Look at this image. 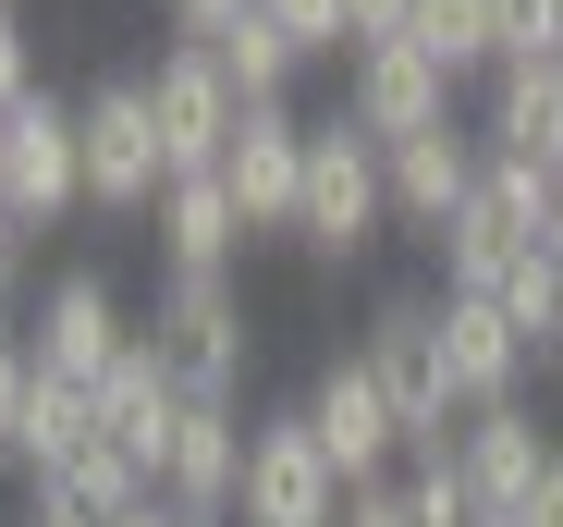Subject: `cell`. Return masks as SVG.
Segmentation results:
<instances>
[{"mask_svg": "<svg viewBox=\"0 0 563 527\" xmlns=\"http://www.w3.org/2000/svg\"><path fill=\"white\" fill-rule=\"evenodd\" d=\"M405 37H417L441 74H490V62H503V50H490V0H417Z\"/></svg>", "mask_w": 563, "mask_h": 527, "instance_id": "obj_20", "label": "cell"}, {"mask_svg": "<svg viewBox=\"0 0 563 527\" xmlns=\"http://www.w3.org/2000/svg\"><path fill=\"white\" fill-rule=\"evenodd\" d=\"M147 319L123 307V283L111 271H49L37 283V307H25V356L49 369V381H74V393H99L111 381V356L135 343Z\"/></svg>", "mask_w": 563, "mask_h": 527, "instance_id": "obj_5", "label": "cell"}, {"mask_svg": "<svg viewBox=\"0 0 563 527\" xmlns=\"http://www.w3.org/2000/svg\"><path fill=\"white\" fill-rule=\"evenodd\" d=\"M307 429H319V454L343 466V491H380L393 454H405V417H393V393H380L367 356H331V369L307 381Z\"/></svg>", "mask_w": 563, "mask_h": 527, "instance_id": "obj_10", "label": "cell"}, {"mask_svg": "<svg viewBox=\"0 0 563 527\" xmlns=\"http://www.w3.org/2000/svg\"><path fill=\"white\" fill-rule=\"evenodd\" d=\"M380 172H393V221H417L429 245L465 221V197H478V172H490V147L465 135V123H441V135H405V147H380Z\"/></svg>", "mask_w": 563, "mask_h": 527, "instance_id": "obj_14", "label": "cell"}, {"mask_svg": "<svg viewBox=\"0 0 563 527\" xmlns=\"http://www.w3.org/2000/svg\"><path fill=\"white\" fill-rule=\"evenodd\" d=\"M147 233H159V271H233V245H245V209L221 197V172H184V185H159Z\"/></svg>", "mask_w": 563, "mask_h": 527, "instance_id": "obj_18", "label": "cell"}, {"mask_svg": "<svg viewBox=\"0 0 563 527\" xmlns=\"http://www.w3.org/2000/svg\"><path fill=\"white\" fill-rule=\"evenodd\" d=\"M490 50H503V62H551V50H563V0H490ZM503 62H490V74H503Z\"/></svg>", "mask_w": 563, "mask_h": 527, "instance_id": "obj_23", "label": "cell"}, {"mask_svg": "<svg viewBox=\"0 0 563 527\" xmlns=\"http://www.w3.org/2000/svg\"><path fill=\"white\" fill-rule=\"evenodd\" d=\"M551 257H563V172H551Z\"/></svg>", "mask_w": 563, "mask_h": 527, "instance_id": "obj_34", "label": "cell"}, {"mask_svg": "<svg viewBox=\"0 0 563 527\" xmlns=\"http://www.w3.org/2000/svg\"><path fill=\"white\" fill-rule=\"evenodd\" d=\"M527 527H563V454H551V479H539V503H527Z\"/></svg>", "mask_w": 563, "mask_h": 527, "instance_id": "obj_33", "label": "cell"}, {"mask_svg": "<svg viewBox=\"0 0 563 527\" xmlns=\"http://www.w3.org/2000/svg\"><path fill=\"white\" fill-rule=\"evenodd\" d=\"M233 491H245V405H184L172 466H159V503H184V515H233Z\"/></svg>", "mask_w": 563, "mask_h": 527, "instance_id": "obj_17", "label": "cell"}, {"mask_svg": "<svg viewBox=\"0 0 563 527\" xmlns=\"http://www.w3.org/2000/svg\"><path fill=\"white\" fill-rule=\"evenodd\" d=\"M343 527H417V515H405V491L380 479V491H355V503H343Z\"/></svg>", "mask_w": 563, "mask_h": 527, "instance_id": "obj_30", "label": "cell"}, {"mask_svg": "<svg viewBox=\"0 0 563 527\" xmlns=\"http://www.w3.org/2000/svg\"><path fill=\"white\" fill-rule=\"evenodd\" d=\"M343 123H355L367 147L441 135V123H453V74H441L417 37H380V50H355V62H343Z\"/></svg>", "mask_w": 563, "mask_h": 527, "instance_id": "obj_9", "label": "cell"}, {"mask_svg": "<svg viewBox=\"0 0 563 527\" xmlns=\"http://www.w3.org/2000/svg\"><path fill=\"white\" fill-rule=\"evenodd\" d=\"M343 466L319 454V429H307V405H282V417H257L245 429V491H233V527H343Z\"/></svg>", "mask_w": 563, "mask_h": 527, "instance_id": "obj_4", "label": "cell"}, {"mask_svg": "<svg viewBox=\"0 0 563 527\" xmlns=\"http://www.w3.org/2000/svg\"><path fill=\"white\" fill-rule=\"evenodd\" d=\"M123 527H233V515H184V503H135Z\"/></svg>", "mask_w": 563, "mask_h": 527, "instance_id": "obj_32", "label": "cell"}, {"mask_svg": "<svg viewBox=\"0 0 563 527\" xmlns=\"http://www.w3.org/2000/svg\"><path fill=\"white\" fill-rule=\"evenodd\" d=\"M551 429L527 417V405H478L453 429V466H465V491H478V515H527L539 503V479H551Z\"/></svg>", "mask_w": 563, "mask_h": 527, "instance_id": "obj_13", "label": "cell"}, {"mask_svg": "<svg viewBox=\"0 0 563 527\" xmlns=\"http://www.w3.org/2000/svg\"><path fill=\"white\" fill-rule=\"evenodd\" d=\"M441 356H453L465 417H478V405H527V356H539V343H527L490 295H441Z\"/></svg>", "mask_w": 563, "mask_h": 527, "instance_id": "obj_15", "label": "cell"}, {"mask_svg": "<svg viewBox=\"0 0 563 527\" xmlns=\"http://www.w3.org/2000/svg\"><path fill=\"white\" fill-rule=\"evenodd\" d=\"M257 13H269L282 37H295L307 62H319V50H343V62H355V25H343V0H257Z\"/></svg>", "mask_w": 563, "mask_h": 527, "instance_id": "obj_24", "label": "cell"}, {"mask_svg": "<svg viewBox=\"0 0 563 527\" xmlns=\"http://www.w3.org/2000/svg\"><path fill=\"white\" fill-rule=\"evenodd\" d=\"M307 135H319V123H295V99L245 111V135H233V160H221V197L245 209V233H295V197H307Z\"/></svg>", "mask_w": 563, "mask_h": 527, "instance_id": "obj_11", "label": "cell"}, {"mask_svg": "<svg viewBox=\"0 0 563 527\" xmlns=\"http://www.w3.org/2000/svg\"><path fill=\"white\" fill-rule=\"evenodd\" d=\"M551 62H563V50H551Z\"/></svg>", "mask_w": 563, "mask_h": 527, "instance_id": "obj_38", "label": "cell"}, {"mask_svg": "<svg viewBox=\"0 0 563 527\" xmlns=\"http://www.w3.org/2000/svg\"><path fill=\"white\" fill-rule=\"evenodd\" d=\"M527 343H539V356H551V331H563V257L539 245V257H515V271H503V295H490Z\"/></svg>", "mask_w": 563, "mask_h": 527, "instance_id": "obj_21", "label": "cell"}, {"mask_svg": "<svg viewBox=\"0 0 563 527\" xmlns=\"http://www.w3.org/2000/svg\"><path fill=\"white\" fill-rule=\"evenodd\" d=\"M0 209H13L25 233H49V221L86 209V111L49 99V86L0 123Z\"/></svg>", "mask_w": 563, "mask_h": 527, "instance_id": "obj_7", "label": "cell"}, {"mask_svg": "<svg viewBox=\"0 0 563 527\" xmlns=\"http://www.w3.org/2000/svg\"><path fill=\"white\" fill-rule=\"evenodd\" d=\"M478 527H527V515H478Z\"/></svg>", "mask_w": 563, "mask_h": 527, "instance_id": "obj_35", "label": "cell"}, {"mask_svg": "<svg viewBox=\"0 0 563 527\" xmlns=\"http://www.w3.org/2000/svg\"><path fill=\"white\" fill-rule=\"evenodd\" d=\"M478 147L563 172V62H503V74L478 86Z\"/></svg>", "mask_w": 563, "mask_h": 527, "instance_id": "obj_16", "label": "cell"}, {"mask_svg": "<svg viewBox=\"0 0 563 527\" xmlns=\"http://www.w3.org/2000/svg\"><path fill=\"white\" fill-rule=\"evenodd\" d=\"M380 221H393V172H380V147H367L343 111L307 135V197H295V245L319 257V271H355L367 245H380Z\"/></svg>", "mask_w": 563, "mask_h": 527, "instance_id": "obj_2", "label": "cell"}, {"mask_svg": "<svg viewBox=\"0 0 563 527\" xmlns=\"http://www.w3.org/2000/svg\"><path fill=\"white\" fill-rule=\"evenodd\" d=\"M159 13H172V37H197V50H209V37H233V25L257 13V0H159Z\"/></svg>", "mask_w": 563, "mask_h": 527, "instance_id": "obj_28", "label": "cell"}, {"mask_svg": "<svg viewBox=\"0 0 563 527\" xmlns=\"http://www.w3.org/2000/svg\"><path fill=\"white\" fill-rule=\"evenodd\" d=\"M37 405V356H25V331H0V466H13V429Z\"/></svg>", "mask_w": 563, "mask_h": 527, "instance_id": "obj_25", "label": "cell"}, {"mask_svg": "<svg viewBox=\"0 0 563 527\" xmlns=\"http://www.w3.org/2000/svg\"><path fill=\"white\" fill-rule=\"evenodd\" d=\"M86 111V209H111V221H147L159 185H172V147L147 123V86H99V99H74Z\"/></svg>", "mask_w": 563, "mask_h": 527, "instance_id": "obj_8", "label": "cell"}, {"mask_svg": "<svg viewBox=\"0 0 563 527\" xmlns=\"http://www.w3.org/2000/svg\"><path fill=\"white\" fill-rule=\"evenodd\" d=\"M209 50H221V74H233V99H245V111H269L282 86H295V62H307L269 13H245V25H233V37H209Z\"/></svg>", "mask_w": 563, "mask_h": 527, "instance_id": "obj_19", "label": "cell"}, {"mask_svg": "<svg viewBox=\"0 0 563 527\" xmlns=\"http://www.w3.org/2000/svg\"><path fill=\"white\" fill-rule=\"evenodd\" d=\"M551 369H563V331H551Z\"/></svg>", "mask_w": 563, "mask_h": 527, "instance_id": "obj_36", "label": "cell"}, {"mask_svg": "<svg viewBox=\"0 0 563 527\" xmlns=\"http://www.w3.org/2000/svg\"><path fill=\"white\" fill-rule=\"evenodd\" d=\"M25 99H37V37H25V13H0V123Z\"/></svg>", "mask_w": 563, "mask_h": 527, "instance_id": "obj_27", "label": "cell"}, {"mask_svg": "<svg viewBox=\"0 0 563 527\" xmlns=\"http://www.w3.org/2000/svg\"><path fill=\"white\" fill-rule=\"evenodd\" d=\"M393 491H405V515H417V527H478V491H465L453 442H441V454H405V479H393Z\"/></svg>", "mask_w": 563, "mask_h": 527, "instance_id": "obj_22", "label": "cell"}, {"mask_svg": "<svg viewBox=\"0 0 563 527\" xmlns=\"http://www.w3.org/2000/svg\"><path fill=\"white\" fill-rule=\"evenodd\" d=\"M0 13H13V0H0Z\"/></svg>", "mask_w": 563, "mask_h": 527, "instance_id": "obj_37", "label": "cell"}, {"mask_svg": "<svg viewBox=\"0 0 563 527\" xmlns=\"http://www.w3.org/2000/svg\"><path fill=\"white\" fill-rule=\"evenodd\" d=\"M355 356L380 369V393L405 417V454H441L465 429V393H453V356H441V295H380V319H367Z\"/></svg>", "mask_w": 563, "mask_h": 527, "instance_id": "obj_3", "label": "cell"}, {"mask_svg": "<svg viewBox=\"0 0 563 527\" xmlns=\"http://www.w3.org/2000/svg\"><path fill=\"white\" fill-rule=\"evenodd\" d=\"M13 527H99V515H86V503H62V491H37V479H25V515H13Z\"/></svg>", "mask_w": 563, "mask_h": 527, "instance_id": "obj_31", "label": "cell"}, {"mask_svg": "<svg viewBox=\"0 0 563 527\" xmlns=\"http://www.w3.org/2000/svg\"><path fill=\"white\" fill-rule=\"evenodd\" d=\"M86 405H99V442H111V454H135V466H147V491H159V466H172V429H184V381L159 369V343H147V331L111 356V381L86 393Z\"/></svg>", "mask_w": 563, "mask_h": 527, "instance_id": "obj_12", "label": "cell"}, {"mask_svg": "<svg viewBox=\"0 0 563 527\" xmlns=\"http://www.w3.org/2000/svg\"><path fill=\"white\" fill-rule=\"evenodd\" d=\"M147 123H159V147H172V185L184 172H221L233 160V135H245V99H233V74H221V50H197V37H172L147 74Z\"/></svg>", "mask_w": 563, "mask_h": 527, "instance_id": "obj_6", "label": "cell"}, {"mask_svg": "<svg viewBox=\"0 0 563 527\" xmlns=\"http://www.w3.org/2000/svg\"><path fill=\"white\" fill-rule=\"evenodd\" d=\"M405 13H417V0H343V25H355V50H380V37H405Z\"/></svg>", "mask_w": 563, "mask_h": 527, "instance_id": "obj_29", "label": "cell"}, {"mask_svg": "<svg viewBox=\"0 0 563 527\" xmlns=\"http://www.w3.org/2000/svg\"><path fill=\"white\" fill-rule=\"evenodd\" d=\"M147 343H159V369L184 381V405H245L257 331H245L233 271H159V295H147Z\"/></svg>", "mask_w": 563, "mask_h": 527, "instance_id": "obj_1", "label": "cell"}, {"mask_svg": "<svg viewBox=\"0 0 563 527\" xmlns=\"http://www.w3.org/2000/svg\"><path fill=\"white\" fill-rule=\"evenodd\" d=\"M13 307H37V233L0 209V319H13Z\"/></svg>", "mask_w": 563, "mask_h": 527, "instance_id": "obj_26", "label": "cell"}]
</instances>
